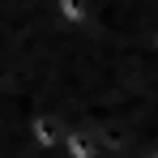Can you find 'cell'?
<instances>
[{
    "label": "cell",
    "instance_id": "obj_1",
    "mask_svg": "<svg viewBox=\"0 0 158 158\" xmlns=\"http://www.w3.org/2000/svg\"><path fill=\"white\" fill-rule=\"evenodd\" d=\"M103 150H98V137L90 128H81V124H73V128H64V137H60V158H98Z\"/></svg>",
    "mask_w": 158,
    "mask_h": 158
},
{
    "label": "cell",
    "instance_id": "obj_2",
    "mask_svg": "<svg viewBox=\"0 0 158 158\" xmlns=\"http://www.w3.org/2000/svg\"><path fill=\"white\" fill-rule=\"evenodd\" d=\"M90 13H94L90 0H52V17L60 30H81L90 22Z\"/></svg>",
    "mask_w": 158,
    "mask_h": 158
},
{
    "label": "cell",
    "instance_id": "obj_3",
    "mask_svg": "<svg viewBox=\"0 0 158 158\" xmlns=\"http://www.w3.org/2000/svg\"><path fill=\"white\" fill-rule=\"evenodd\" d=\"M154 158H158V154H154Z\"/></svg>",
    "mask_w": 158,
    "mask_h": 158
}]
</instances>
